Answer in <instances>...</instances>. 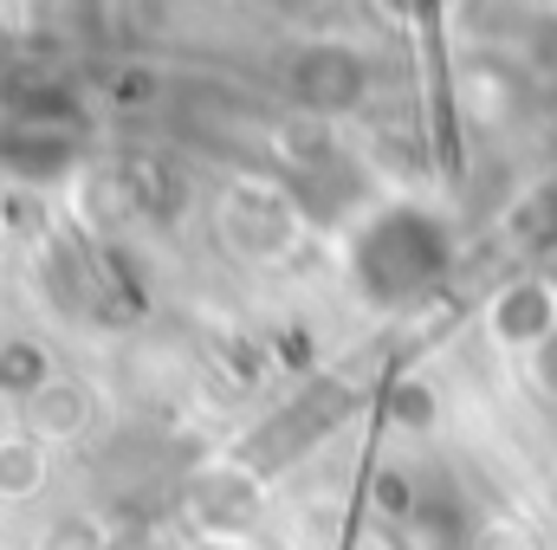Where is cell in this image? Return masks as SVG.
Listing matches in <instances>:
<instances>
[{
  "mask_svg": "<svg viewBox=\"0 0 557 550\" xmlns=\"http://www.w3.org/2000/svg\"><path fill=\"white\" fill-rule=\"evenodd\" d=\"M20 409H26V427L52 447V440L78 434V427L91 421V389H85V383H72V376H52V383H46L39 396H26Z\"/></svg>",
  "mask_w": 557,
  "mask_h": 550,
  "instance_id": "obj_1",
  "label": "cell"
},
{
  "mask_svg": "<svg viewBox=\"0 0 557 550\" xmlns=\"http://www.w3.org/2000/svg\"><path fill=\"white\" fill-rule=\"evenodd\" d=\"M39 479H46V440L33 427L0 434V492L13 499V492H33Z\"/></svg>",
  "mask_w": 557,
  "mask_h": 550,
  "instance_id": "obj_2",
  "label": "cell"
}]
</instances>
